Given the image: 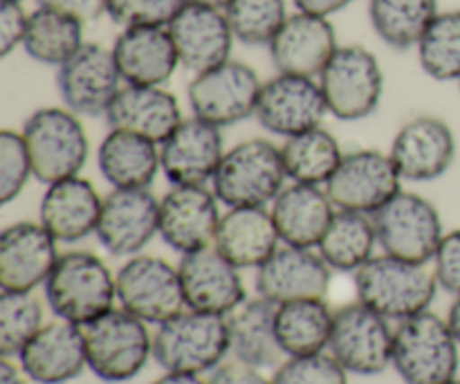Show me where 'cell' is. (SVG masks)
I'll use <instances>...</instances> for the list:
<instances>
[{
  "label": "cell",
  "mask_w": 460,
  "mask_h": 384,
  "mask_svg": "<svg viewBox=\"0 0 460 384\" xmlns=\"http://www.w3.org/2000/svg\"><path fill=\"white\" fill-rule=\"evenodd\" d=\"M223 148L220 126L200 117L184 120L160 144L162 174L171 184H207L218 171Z\"/></svg>",
  "instance_id": "cell-23"
},
{
  "label": "cell",
  "mask_w": 460,
  "mask_h": 384,
  "mask_svg": "<svg viewBox=\"0 0 460 384\" xmlns=\"http://www.w3.org/2000/svg\"><path fill=\"white\" fill-rule=\"evenodd\" d=\"M328 111L341 121L373 115L385 93L380 61L362 45H341L319 75Z\"/></svg>",
  "instance_id": "cell-8"
},
{
  "label": "cell",
  "mask_w": 460,
  "mask_h": 384,
  "mask_svg": "<svg viewBox=\"0 0 460 384\" xmlns=\"http://www.w3.org/2000/svg\"><path fill=\"white\" fill-rule=\"evenodd\" d=\"M58 256L57 238L40 223L9 225L0 234V288L31 292L48 281Z\"/></svg>",
  "instance_id": "cell-22"
},
{
  "label": "cell",
  "mask_w": 460,
  "mask_h": 384,
  "mask_svg": "<svg viewBox=\"0 0 460 384\" xmlns=\"http://www.w3.org/2000/svg\"><path fill=\"white\" fill-rule=\"evenodd\" d=\"M84 45V22L49 7H36L27 21L22 48L34 61L63 66Z\"/></svg>",
  "instance_id": "cell-35"
},
{
  "label": "cell",
  "mask_w": 460,
  "mask_h": 384,
  "mask_svg": "<svg viewBox=\"0 0 460 384\" xmlns=\"http://www.w3.org/2000/svg\"><path fill=\"white\" fill-rule=\"evenodd\" d=\"M279 229L265 207H232L220 219L216 250L238 270L261 268L279 250Z\"/></svg>",
  "instance_id": "cell-29"
},
{
  "label": "cell",
  "mask_w": 460,
  "mask_h": 384,
  "mask_svg": "<svg viewBox=\"0 0 460 384\" xmlns=\"http://www.w3.org/2000/svg\"><path fill=\"white\" fill-rule=\"evenodd\" d=\"M225 13L236 40L261 48L272 43L288 21V4L286 0H232Z\"/></svg>",
  "instance_id": "cell-39"
},
{
  "label": "cell",
  "mask_w": 460,
  "mask_h": 384,
  "mask_svg": "<svg viewBox=\"0 0 460 384\" xmlns=\"http://www.w3.org/2000/svg\"><path fill=\"white\" fill-rule=\"evenodd\" d=\"M111 129L135 133L162 144L184 121L180 103L162 85H128L117 93L106 111Z\"/></svg>",
  "instance_id": "cell-26"
},
{
  "label": "cell",
  "mask_w": 460,
  "mask_h": 384,
  "mask_svg": "<svg viewBox=\"0 0 460 384\" xmlns=\"http://www.w3.org/2000/svg\"><path fill=\"white\" fill-rule=\"evenodd\" d=\"M31 171L30 151L22 139V133L3 130L0 133V205H9L13 198L21 196Z\"/></svg>",
  "instance_id": "cell-41"
},
{
  "label": "cell",
  "mask_w": 460,
  "mask_h": 384,
  "mask_svg": "<svg viewBox=\"0 0 460 384\" xmlns=\"http://www.w3.org/2000/svg\"><path fill=\"white\" fill-rule=\"evenodd\" d=\"M121 72L112 48L84 43L57 72V88L67 111L75 115H106L108 106L121 90Z\"/></svg>",
  "instance_id": "cell-14"
},
{
  "label": "cell",
  "mask_w": 460,
  "mask_h": 384,
  "mask_svg": "<svg viewBox=\"0 0 460 384\" xmlns=\"http://www.w3.org/2000/svg\"><path fill=\"white\" fill-rule=\"evenodd\" d=\"M328 349L349 373L377 376L394 362V331L389 319L362 301L346 304L335 313Z\"/></svg>",
  "instance_id": "cell-10"
},
{
  "label": "cell",
  "mask_w": 460,
  "mask_h": 384,
  "mask_svg": "<svg viewBox=\"0 0 460 384\" xmlns=\"http://www.w3.org/2000/svg\"><path fill=\"white\" fill-rule=\"evenodd\" d=\"M434 272L438 286L452 295H460V229L445 234L434 256Z\"/></svg>",
  "instance_id": "cell-44"
},
{
  "label": "cell",
  "mask_w": 460,
  "mask_h": 384,
  "mask_svg": "<svg viewBox=\"0 0 460 384\" xmlns=\"http://www.w3.org/2000/svg\"><path fill=\"white\" fill-rule=\"evenodd\" d=\"M171 39L178 49L180 66L193 75L223 66L232 58L234 31L225 9L187 3L171 21Z\"/></svg>",
  "instance_id": "cell-20"
},
{
  "label": "cell",
  "mask_w": 460,
  "mask_h": 384,
  "mask_svg": "<svg viewBox=\"0 0 460 384\" xmlns=\"http://www.w3.org/2000/svg\"><path fill=\"white\" fill-rule=\"evenodd\" d=\"M22 369H18L16 364H12V360L3 358L0 360V384H25L22 378Z\"/></svg>",
  "instance_id": "cell-49"
},
{
  "label": "cell",
  "mask_w": 460,
  "mask_h": 384,
  "mask_svg": "<svg viewBox=\"0 0 460 384\" xmlns=\"http://www.w3.org/2000/svg\"><path fill=\"white\" fill-rule=\"evenodd\" d=\"M13 3H22V0H13Z\"/></svg>",
  "instance_id": "cell-54"
},
{
  "label": "cell",
  "mask_w": 460,
  "mask_h": 384,
  "mask_svg": "<svg viewBox=\"0 0 460 384\" xmlns=\"http://www.w3.org/2000/svg\"><path fill=\"white\" fill-rule=\"evenodd\" d=\"M189 0H108L106 13L119 27H169Z\"/></svg>",
  "instance_id": "cell-42"
},
{
  "label": "cell",
  "mask_w": 460,
  "mask_h": 384,
  "mask_svg": "<svg viewBox=\"0 0 460 384\" xmlns=\"http://www.w3.org/2000/svg\"><path fill=\"white\" fill-rule=\"evenodd\" d=\"M218 198L205 184H173L160 201V237L175 252L205 250L216 241L220 225Z\"/></svg>",
  "instance_id": "cell-17"
},
{
  "label": "cell",
  "mask_w": 460,
  "mask_h": 384,
  "mask_svg": "<svg viewBox=\"0 0 460 384\" xmlns=\"http://www.w3.org/2000/svg\"><path fill=\"white\" fill-rule=\"evenodd\" d=\"M94 234L111 255L137 256L160 234V201L148 189H112Z\"/></svg>",
  "instance_id": "cell-16"
},
{
  "label": "cell",
  "mask_w": 460,
  "mask_h": 384,
  "mask_svg": "<svg viewBox=\"0 0 460 384\" xmlns=\"http://www.w3.org/2000/svg\"><path fill=\"white\" fill-rule=\"evenodd\" d=\"M207 384H272V380L263 376L252 364L241 362V360H229V362H220L218 367L211 371Z\"/></svg>",
  "instance_id": "cell-46"
},
{
  "label": "cell",
  "mask_w": 460,
  "mask_h": 384,
  "mask_svg": "<svg viewBox=\"0 0 460 384\" xmlns=\"http://www.w3.org/2000/svg\"><path fill=\"white\" fill-rule=\"evenodd\" d=\"M296 7V12L313 13V16H332V13L341 12V9L349 7L353 0H292Z\"/></svg>",
  "instance_id": "cell-48"
},
{
  "label": "cell",
  "mask_w": 460,
  "mask_h": 384,
  "mask_svg": "<svg viewBox=\"0 0 460 384\" xmlns=\"http://www.w3.org/2000/svg\"><path fill=\"white\" fill-rule=\"evenodd\" d=\"M377 243L385 255L413 263L434 261L443 241V220L434 202L418 193L400 192L373 214Z\"/></svg>",
  "instance_id": "cell-9"
},
{
  "label": "cell",
  "mask_w": 460,
  "mask_h": 384,
  "mask_svg": "<svg viewBox=\"0 0 460 384\" xmlns=\"http://www.w3.org/2000/svg\"><path fill=\"white\" fill-rule=\"evenodd\" d=\"M438 0H368L373 31L394 49H411L438 16Z\"/></svg>",
  "instance_id": "cell-36"
},
{
  "label": "cell",
  "mask_w": 460,
  "mask_h": 384,
  "mask_svg": "<svg viewBox=\"0 0 460 384\" xmlns=\"http://www.w3.org/2000/svg\"><path fill=\"white\" fill-rule=\"evenodd\" d=\"M458 340L438 315L402 319L394 333V367L407 384H449L458 378Z\"/></svg>",
  "instance_id": "cell-4"
},
{
  "label": "cell",
  "mask_w": 460,
  "mask_h": 384,
  "mask_svg": "<svg viewBox=\"0 0 460 384\" xmlns=\"http://www.w3.org/2000/svg\"><path fill=\"white\" fill-rule=\"evenodd\" d=\"M272 384H349V371L332 355H301L277 367Z\"/></svg>",
  "instance_id": "cell-43"
},
{
  "label": "cell",
  "mask_w": 460,
  "mask_h": 384,
  "mask_svg": "<svg viewBox=\"0 0 460 384\" xmlns=\"http://www.w3.org/2000/svg\"><path fill=\"white\" fill-rule=\"evenodd\" d=\"M389 156L402 180L429 183L452 169L456 160V138L447 121L438 117H413L398 130Z\"/></svg>",
  "instance_id": "cell-18"
},
{
  "label": "cell",
  "mask_w": 460,
  "mask_h": 384,
  "mask_svg": "<svg viewBox=\"0 0 460 384\" xmlns=\"http://www.w3.org/2000/svg\"><path fill=\"white\" fill-rule=\"evenodd\" d=\"M102 202L97 189L88 180L66 178L48 184L40 201V225L61 243H76L97 232Z\"/></svg>",
  "instance_id": "cell-28"
},
{
  "label": "cell",
  "mask_w": 460,
  "mask_h": 384,
  "mask_svg": "<svg viewBox=\"0 0 460 384\" xmlns=\"http://www.w3.org/2000/svg\"><path fill=\"white\" fill-rule=\"evenodd\" d=\"M355 286L362 304L386 319L413 317L425 313L436 299L438 279L427 263L382 255L373 256L355 274Z\"/></svg>",
  "instance_id": "cell-1"
},
{
  "label": "cell",
  "mask_w": 460,
  "mask_h": 384,
  "mask_svg": "<svg viewBox=\"0 0 460 384\" xmlns=\"http://www.w3.org/2000/svg\"><path fill=\"white\" fill-rule=\"evenodd\" d=\"M112 54L128 85H164L180 66L169 27H126Z\"/></svg>",
  "instance_id": "cell-27"
},
{
  "label": "cell",
  "mask_w": 460,
  "mask_h": 384,
  "mask_svg": "<svg viewBox=\"0 0 460 384\" xmlns=\"http://www.w3.org/2000/svg\"><path fill=\"white\" fill-rule=\"evenodd\" d=\"M449 384H460V378H456V380H454V382H449Z\"/></svg>",
  "instance_id": "cell-53"
},
{
  "label": "cell",
  "mask_w": 460,
  "mask_h": 384,
  "mask_svg": "<svg viewBox=\"0 0 460 384\" xmlns=\"http://www.w3.org/2000/svg\"><path fill=\"white\" fill-rule=\"evenodd\" d=\"M81 328L90 371L103 382L133 380L153 355V337L146 322L124 308L108 310Z\"/></svg>",
  "instance_id": "cell-7"
},
{
  "label": "cell",
  "mask_w": 460,
  "mask_h": 384,
  "mask_svg": "<svg viewBox=\"0 0 460 384\" xmlns=\"http://www.w3.org/2000/svg\"><path fill=\"white\" fill-rule=\"evenodd\" d=\"M178 272L184 301L191 310L229 315L247 299L238 268L225 259L216 246L182 255Z\"/></svg>",
  "instance_id": "cell-21"
},
{
  "label": "cell",
  "mask_w": 460,
  "mask_h": 384,
  "mask_svg": "<svg viewBox=\"0 0 460 384\" xmlns=\"http://www.w3.org/2000/svg\"><path fill=\"white\" fill-rule=\"evenodd\" d=\"M328 112L331 111L319 81L279 72L261 88L254 117L265 130L288 139L322 126Z\"/></svg>",
  "instance_id": "cell-15"
},
{
  "label": "cell",
  "mask_w": 460,
  "mask_h": 384,
  "mask_svg": "<svg viewBox=\"0 0 460 384\" xmlns=\"http://www.w3.org/2000/svg\"><path fill=\"white\" fill-rule=\"evenodd\" d=\"M447 324H449V328H452L454 337H456L458 344H460V295L456 297V301L452 304V308H449Z\"/></svg>",
  "instance_id": "cell-51"
},
{
  "label": "cell",
  "mask_w": 460,
  "mask_h": 384,
  "mask_svg": "<svg viewBox=\"0 0 460 384\" xmlns=\"http://www.w3.org/2000/svg\"><path fill=\"white\" fill-rule=\"evenodd\" d=\"M335 313L323 299L288 301L277 308V337L288 358L323 353L331 344Z\"/></svg>",
  "instance_id": "cell-33"
},
{
  "label": "cell",
  "mask_w": 460,
  "mask_h": 384,
  "mask_svg": "<svg viewBox=\"0 0 460 384\" xmlns=\"http://www.w3.org/2000/svg\"><path fill=\"white\" fill-rule=\"evenodd\" d=\"M331 288V265L313 247L283 246L256 268V292L272 304L323 299Z\"/></svg>",
  "instance_id": "cell-19"
},
{
  "label": "cell",
  "mask_w": 460,
  "mask_h": 384,
  "mask_svg": "<svg viewBox=\"0 0 460 384\" xmlns=\"http://www.w3.org/2000/svg\"><path fill=\"white\" fill-rule=\"evenodd\" d=\"M153 384H207L202 382L200 378L193 376V373H175V371H166L164 376L157 378Z\"/></svg>",
  "instance_id": "cell-50"
},
{
  "label": "cell",
  "mask_w": 460,
  "mask_h": 384,
  "mask_svg": "<svg viewBox=\"0 0 460 384\" xmlns=\"http://www.w3.org/2000/svg\"><path fill=\"white\" fill-rule=\"evenodd\" d=\"M43 328V308L31 292L3 290L0 295V355L12 358Z\"/></svg>",
  "instance_id": "cell-40"
},
{
  "label": "cell",
  "mask_w": 460,
  "mask_h": 384,
  "mask_svg": "<svg viewBox=\"0 0 460 384\" xmlns=\"http://www.w3.org/2000/svg\"><path fill=\"white\" fill-rule=\"evenodd\" d=\"M97 165L112 189H148L160 165V144L111 129L97 151Z\"/></svg>",
  "instance_id": "cell-32"
},
{
  "label": "cell",
  "mask_w": 460,
  "mask_h": 384,
  "mask_svg": "<svg viewBox=\"0 0 460 384\" xmlns=\"http://www.w3.org/2000/svg\"><path fill=\"white\" fill-rule=\"evenodd\" d=\"M277 304L265 297L245 299L227 317L229 328V351L241 362L252 364L256 369L281 367L288 360L277 337Z\"/></svg>",
  "instance_id": "cell-31"
},
{
  "label": "cell",
  "mask_w": 460,
  "mask_h": 384,
  "mask_svg": "<svg viewBox=\"0 0 460 384\" xmlns=\"http://www.w3.org/2000/svg\"><path fill=\"white\" fill-rule=\"evenodd\" d=\"M270 57L281 75L319 76L337 52L335 27L328 18L296 12L272 39Z\"/></svg>",
  "instance_id": "cell-24"
},
{
  "label": "cell",
  "mask_w": 460,
  "mask_h": 384,
  "mask_svg": "<svg viewBox=\"0 0 460 384\" xmlns=\"http://www.w3.org/2000/svg\"><path fill=\"white\" fill-rule=\"evenodd\" d=\"M286 178L281 148L256 138L225 151L211 184L216 198L229 210L265 207L283 192Z\"/></svg>",
  "instance_id": "cell-5"
},
{
  "label": "cell",
  "mask_w": 460,
  "mask_h": 384,
  "mask_svg": "<svg viewBox=\"0 0 460 384\" xmlns=\"http://www.w3.org/2000/svg\"><path fill=\"white\" fill-rule=\"evenodd\" d=\"M39 7L57 9L67 16L79 18L81 22H90L106 13L108 0H39Z\"/></svg>",
  "instance_id": "cell-47"
},
{
  "label": "cell",
  "mask_w": 460,
  "mask_h": 384,
  "mask_svg": "<svg viewBox=\"0 0 460 384\" xmlns=\"http://www.w3.org/2000/svg\"><path fill=\"white\" fill-rule=\"evenodd\" d=\"M458 85H460V79H458Z\"/></svg>",
  "instance_id": "cell-55"
},
{
  "label": "cell",
  "mask_w": 460,
  "mask_h": 384,
  "mask_svg": "<svg viewBox=\"0 0 460 384\" xmlns=\"http://www.w3.org/2000/svg\"><path fill=\"white\" fill-rule=\"evenodd\" d=\"M189 3H196V4H207V7H214V9H225L232 0H189Z\"/></svg>",
  "instance_id": "cell-52"
},
{
  "label": "cell",
  "mask_w": 460,
  "mask_h": 384,
  "mask_svg": "<svg viewBox=\"0 0 460 384\" xmlns=\"http://www.w3.org/2000/svg\"><path fill=\"white\" fill-rule=\"evenodd\" d=\"M422 70L436 81L460 79V9L440 12L416 45Z\"/></svg>",
  "instance_id": "cell-38"
},
{
  "label": "cell",
  "mask_w": 460,
  "mask_h": 384,
  "mask_svg": "<svg viewBox=\"0 0 460 384\" xmlns=\"http://www.w3.org/2000/svg\"><path fill=\"white\" fill-rule=\"evenodd\" d=\"M281 156L286 174L292 183L319 187V184H328L344 153L335 135L317 126L295 138H288L281 147Z\"/></svg>",
  "instance_id": "cell-37"
},
{
  "label": "cell",
  "mask_w": 460,
  "mask_h": 384,
  "mask_svg": "<svg viewBox=\"0 0 460 384\" xmlns=\"http://www.w3.org/2000/svg\"><path fill=\"white\" fill-rule=\"evenodd\" d=\"M377 234L373 216L359 211H335L322 243L319 255L323 256L331 270L340 272H358L364 263L373 259Z\"/></svg>",
  "instance_id": "cell-34"
},
{
  "label": "cell",
  "mask_w": 460,
  "mask_h": 384,
  "mask_svg": "<svg viewBox=\"0 0 460 384\" xmlns=\"http://www.w3.org/2000/svg\"><path fill=\"white\" fill-rule=\"evenodd\" d=\"M18 364L39 384H66L81 376L88 367L84 328L76 324H45L18 353Z\"/></svg>",
  "instance_id": "cell-25"
},
{
  "label": "cell",
  "mask_w": 460,
  "mask_h": 384,
  "mask_svg": "<svg viewBox=\"0 0 460 384\" xmlns=\"http://www.w3.org/2000/svg\"><path fill=\"white\" fill-rule=\"evenodd\" d=\"M34 178L43 184L75 178L88 160V135L67 108H39L22 126Z\"/></svg>",
  "instance_id": "cell-6"
},
{
  "label": "cell",
  "mask_w": 460,
  "mask_h": 384,
  "mask_svg": "<svg viewBox=\"0 0 460 384\" xmlns=\"http://www.w3.org/2000/svg\"><path fill=\"white\" fill-rule=\"evenodd\" d=\"M43 286L54 315L76 326L106 315L117 299V279L108 265L81 250L58 256Z\"/></svg>",
  "instance_id": "cell-2"
},
{
  "label": "cell",
  "mask_w": 460,
  "mask_h": 384,
  "mask_svg": "<svg viewBox=\"0 0 460 384\" xmlns=\"http://www.w3.org/2000/svg\"><path fill=\"white\" fill-rule=\"evenodd\" d=\"M400 183L402 175L398 174L389 153L359 148L344 153L340 166L328 180L326 192L337 210L373 216L402 192Z\"/></svg>",
  "instance_id": "cell-13"
},
{
  "label": "cell",
  "mask_w": 460,
  "mask_h": 384,
  "mask_svg": "<svg viewBox=\"0 0 460 384\" xmlns=\"http://www.w3.org/2000/svg\"><path fill=\"white\" fill-rule=\"evenodd\" d=\"M261 84L256 70L243 61H225L193 76L189 84V106L193 117L209 121L214 126H232L247 120L256 112Z\"/></svg>",
  "instance_id": "cell-12"
},
{
  "label": "cell",
  "mask_w": 460,
  "mask_h": 384,
  "mask_svg": "<svg viewBox=\"0 0 460 384\" xmlns=\"http://www.w3.org/2000/svg\"><path fill=\"white\" fill-rule=\"evenodd\" d=\"M121 308L146 324H164L187 308L178 268L157 256H133L117 272Z\"/></svg>",
  "instance_id": "cell-11"
},
{
  "label": "cell",
  "mask_w": 460,
  "mask_h": 384,
  "mask_svg": "<svg viewBox=\"0 0 460 384\" xmlns=\"http://www.w3.org/2000/svg\"><path fill=\"white\" fill-rule=\"evenodd\" d=\"M30 13H25L21 3L3 0L0 4V57H9L18 45H22Z\"/></svg>",
  "instance_id": "cell-45"
},
{
  "label": "cell",
  "mask_w": 460,
  "mask_h": 384,
  "mask_svg": "<svg viewBox=\"0 0 460 384\" xmlns=\"http://www.w3.org/2000/svg\"><path fill=\"white\" fill-rule=\"evenodd\" d=\"M229 353V328L225 315L182 310L160 324L153 335V358L162 369L200 376L214 371Z\"/></svg>",
  "instance_id": "cell-3"
},
{
  "label": "cell",
  "mask_w": 460,
  "mask_h": 384,
  "mask_svg": "<svg viewBox=\"0 0 460 384\" xmlns=\"http://www.w3.org/2000/svg\"><path fill=\"white\" fill-rule=\"evenodd\" d=\"M332 216L335 205L317 184L295 183L283 187L272 202V219L286 246L317 247Z\"/></svg>",
  "instance_id": "cell-30"
}]
</instances>
